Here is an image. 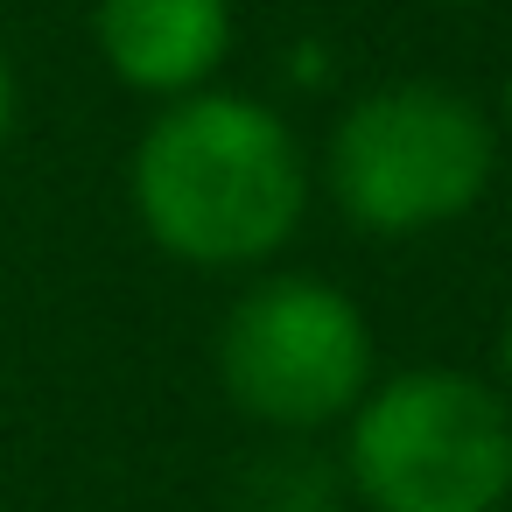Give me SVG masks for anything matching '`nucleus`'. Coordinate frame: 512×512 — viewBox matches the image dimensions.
Instances as JSON below:
<instances>
[{
  "label": "nucleus",
  "mask_w": 512,
  "mask_h": 512,
  "mask_svg": "<svg viewBox=\"0 0 512 512\" xmlns=\"http://www.w3.org/2000/svg\"><path fill=\"white\" fill-rule=\"evenodd\" d=\"M134 211L190 267L267 260L302 218L295 134L253 99L183 92L134 148Z\"/></svg>",
  "instance_id": "1"
},
{
  "label": "nucleus",
  "mask_w": 512,
  "mask_h": 512,
  "mask_svg": "<svg viewBox=\"0 0 512 512\" xmlns=\"http://www.w3.org/2000/svg\"><path fill=\"white\" fill-rule=\"evenodd\" d=\"M344 463L372 512H498L512 498V400L470 372H407L358 407Z\"/></svg>",
  "instance_id": "2"
},
{
  "label": "nucleus",
  "mask_w": 512,
  "mask_h": 512,
  "mask_svg": "<svg viewBox=\"0 0 512 512\" xmlns=\"http://www.w3.org/2000/svg\"><path fill=\"white\" fill-rule=\"evenodd\" d=\"M491 183V127L449 85H379L330 134V190L365 232H428Z\"/></svg>",
  "instance_id": "3"
},
{
  "label": "nucleus",
  "mask_w": 512,
  "mask_h": 512,
  "mask_svg": "<svg viewBox=\"0 0 512 512\" xmlns=\"http://www.w3.org/2000/svg\"><path fill=\"white\" fill-rule=\"evenodd\" d=\"M218 372L239 414L302 435L358 407L372 379V330L358 302L337 295L330 281L281 274L232 302L218 330Z\"/></svg>",
  "instance_id": "4"
},
{
  "label": "nucleus",
  "mask_w": 512,
  "mask_h": 512,
  "mask_svg": "<svg viewBox=\"0 0 512 512\" xmlns=\"http://www.w3.org/2000/svg\"><path fill=\"white\" fill-rule=\"evenodd\" d=\"M99 50L120 85L183 99L197 92L225 50H232V8L225 0H99Z\"/></svg>",
  "instance_id": "5"
},
{
  "label": "nucleus",
  "mask_w": 512,
  "mask_h": 512,
  "mask_svg": "<svg viewBox=\"0 0 512 512\" xmlns=\"http://www.w3.org/2000/svg\"><path fill=\"white\" fill-rule=\"evenodd\" d=\"M239 512H337V477L309 449L253 456L239 477Z\"/></svg>",
  "instance_id": "6"
},
{
  "label": "nucleus",
  "mask_w": 512,
  "mask_h": 512,
  "mask_svg": "<svg viewBox=\"0 0 512 512\" xmlns=\"http://www.w3.org/2000/svg\"><path fill=\"white\" fill-rule=\"evenodd\" d=\"M8 127H15V71H8V50H0V148H8Z\"/></svg>",
  "instance_id": "7"
},
{
  "label": "nucleus",
  "mask_w": 512,
  "mask_h": 512,
  "mask_svg": "<svg viewBox=\"0 0 512 512\" xmlns=\"http://www.w3.org/2000/svg\"><path fill=\"white\" fill-rule=\"evenodd\" d=\"M498 358H505V386H512V316H505V344H498Z\"/></svg>",
  "instance_id": "8"
},
{
  "label": "nucleus",
  "mask_w": 512,
  "mask_h": 512,
  "mask_svg": "<svg viewBox=\"0 0 512 512\" xmlns=\"http://www.w3.org/2000/svg\"><path fill=\"white\" fill-rule=\"evenodd\" d=\"M505 127H512V85H505Z\"/></svg>",
  "instance_id": "9"
}]
</instances>
